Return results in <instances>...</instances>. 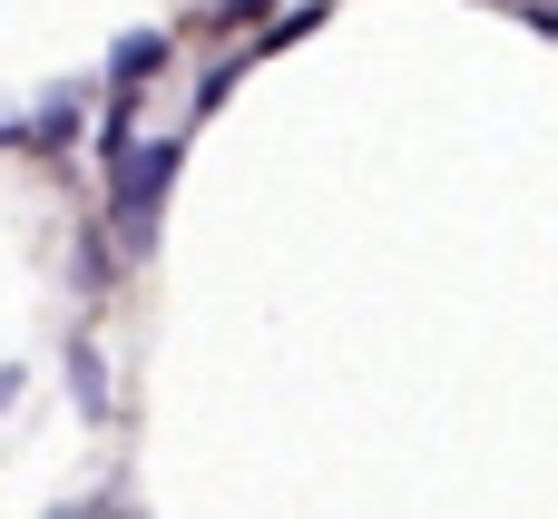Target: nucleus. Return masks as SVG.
<instances>
[{
	"instance_id": "obj_7",
	"label": "nucleus",
	"mask_w": 558,
	"mask_h": 519,
	"mask_svg": "<svg viewBox=\"0 0 558 519\" xmlns=\"http://www.w3.org/2000/svg\"><path fill=\"white\" fill-rule=\"evenodd\" d=\"M255 10H275V0H226V20H255Z\"/></svg>"
},
{
	"instance_id": "obj_2",
	"label": "nucleus",
	"mask_w": 558,
	"mask_h": 519,
	"mask_svg": "<svg viewBox=\"0 0 558 519\" xmlns=\"http://www.w3.org/2000/svg\"><path fill=\"white\" fill-rule=\"evenodd\" d=\"M147 69H167V29H128V39L108 49V79H118V88H137Z\"/></svg>"
},
{
	"instance_id": "obj_5",
	"label": "nucleus",
	"mask_w": 558,
	"mask_h": 519,
	"mask_svg": "<svg viewBox=\"0 0 558 519\" xmlns=\"http://www.w3.org/2000/svg\"><path fill=\"white\" fill-rule=\"evenodd\" d=\"M49 519H128L118 500H69V510H49Z\"/></svg>"
},
{
	"instance_id": "obj_4",
	"label": "nucleus",
	"mask_w": 558,
	"mask_h": 519,
	"mask_svg": "<svg viewBox=\"0 0 558 519\" xmlns=\"http://www.w3.org/2000/svg\"><path fill=\"white\" fill-rule=\"evenodd\" d=\"M69 128H78V108H69V98H49V108H39V128H29V137H39V147H59V137H69Z\"/></svg>"
},
{
	"instance_id": "obj_3",
	"label": "nucleus",
	"mask_w": 558,
	"mask_h": 519,
	"mask_svg": "<svg viewBox=\"0 0 558 519\" xmlns=\"http://www.w3.org/2000/svg\"><path fill=\"white\" fill-rule=\"evenodd\" d=\"M69 393H78V412H88V422L108 412V363H98V343H69Z\"/></svg>"
},
{
	"instance_id": "obj_8",
	"label": "nucleus",
	"mask_w": 558,
	"mask_h": 519,
	"mask_svg": "<svg viewBox=\"0 0 558 519\" xmlns=\"http://www.w3.org/2000/svg\"><path fill=\"white\" fill-rule=\"evenodd\" d=\"M549 10H558V0H549Z\"/></svg>"
},
{
	"instance_id": "obj_6",
	"label": "nucleus",
	"mask_w": 558,
	"mask_h": 519,
	"mask_svg": "<svg viewBox=\"0 0 558 519\" xmlns=\"http://www.w3.org/2000/svg\"><path fill=\"white\" fill-rule=\"evenodd\" d=\"M10 402H20V363H0V412H10Z\"/></svg>"
},
{
	"instance_id": "obj_1",
	"label": "nucleus",
	"mask_w": 558,
	"mask_h": 519,
	"mask_svg": "<svg viewBox=\"0 0 558 519\" xmlns=\"http://www.w3.org/2000/svg\"><path fill=\"white\" fill-rule=\"evenodd\" d=\"M177 157H186V137H128V147L108 157L118 236H128V245H147V236H157V206H167V186H177Z\"/></svg>"
}]
</instances>
